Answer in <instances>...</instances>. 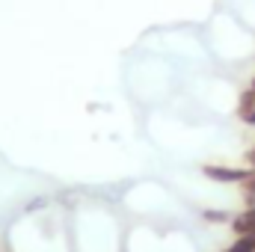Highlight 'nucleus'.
<instances>
[{
	"instance_id": "20e7f679",
	"label": "nucleus",
	"mask_w": 255,
	"mask_h": 252,
	"mask_svg": "<svg viewBox=\"0 0 255 252\" xmlns=\"http://www.w3.org/2000/svg\"><path fill=\"white\" fill-rule=\"evenodd\" d=\"M229 252H255V235H241V241Z\"/></svg>"
},
{
	"instance_id": "7ed1b4c3",
	"label": "nucleus",
	"mask_w": 255,
	"mask_h": 252,
	"mask_svg": "<svg viewBox=\"0 0 255 252\" xmlns=\"http://www.w3.org/2000/svg\"><path fill=\"white\" fill-rule=\"evenodd\" d=\"M241 119L255 125V89L244 92V98H241Z\"/></svg>"
},
{
	"instance_id": "39448f33",
	"label": "nucleus",
	"mask_w": 255,
	"mask_h": 252,
	"mask_svg": "<svg viewBox=\"0 0 255 252\" xmlns=\"http://www.w3.org/2000/svg\"><path fill=\"white\" fill-rule=\"evenodd\" d=\"M244 187H247V202H250V205H255V172L247 178V181H244Z\"/></svg>"
},
{
	"instance_id": "f03ea898",
	"label": "nucleus",
	"mask_w": 255,
	"mask_h": 252,
	"mask_svg": "<svg viewBox=\"0 0 255 252\" xmlns=\"http://www.w3.org/2000/svg\"><path fill=\"white\" fill-rule=\"evenodd\" d=\"M232 229H235L238 235H255V205H250L244 214H238V217L232 220Z\"/></svg>"
},
{
	"instance_id": "423d86ee",
	"label": "nucleus",
	"mask_w": 255,
	"mask_h": 252,
	"mask_svg": "<svg viewBox=\"0 0 255 252\" xmlns=\"http://www.w3.org/2000/svg\"><path fill=\"white\" fill-rule=\"evenodd\" d=\"M250 163H253V169H255V148L250 151Z\"/></svg>"
},
{
	"instance_id": "f257e3e1",
	"label": "nucleus",
	"mask_w": 255,
	"mask_h": 252,
	"mask_svg": "<svg viewBox=\"0 0 255 252\" xmlns=\"http://www.w3.org/2000/svg\"><path fill=\"white\" fill-rule=\"evenodd\" d=\"M255 169H235V166H205V175L223 184H244Z\"/></svg>"
},
{
	"instance_id": "0eeeda50",
	"label": "nucleus",
	"mask_w": 255,
	"mask_h": 252,
	"mask_svg": "<svg viewBox=\"0 0 255 252\" xmlns=\"http://www.w3.org/2000/svg\"><path fill=\"white\" fill-rule=\"evenodd\" d=\"M226 252H229V250H226Z\"/></svg>"
}]
</instances>
